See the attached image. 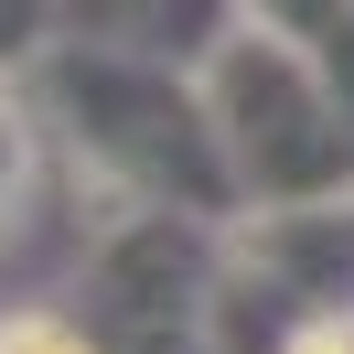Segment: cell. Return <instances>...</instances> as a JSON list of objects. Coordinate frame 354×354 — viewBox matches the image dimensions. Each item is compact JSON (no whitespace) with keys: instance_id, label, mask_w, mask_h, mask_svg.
I'll return each instance as SVG.
<instances>
[{"instance_id":"1","label":"cell","mask_w":354,"mask_h":354,"mask_svg":"<svg viewBox=\"0 0 354 354\" xmlns=\"http://www.w3.org/2000/svg\"><path fill=\"white\" fill-rule=\"evenodd\" d=\"M204 108H215V140L236 161L247 215L354 194V118L333 97V75H311L301 54H279V32L268 44H225L204 65Z\"/></svg>"},{"instance_id":"2","label":"cell","mask_w":354,"mask_h":354,"mask_svg":"<svg viewBox=\"0 0 354 354\" xmlns=\"http://www.w3.org/2000/svg\"><path fill=\"white\" fill-rule=\"evenodd\" d=\"M215 290H225V225L129 204L75 268V322L97 354H215Z\"/></svg>"},{"instance_id":"3","label":"cell","mask_w":354,"mask_h":354,"mask_svg":"<svg viewBox=\"0 0 354 354\" xmlns=\"http://www.w3.org/2000/svg\"><path fill=\"white\" fill-rule=\"evenodd\" d=\"M225 247H236L290 311H354V194H333V204H268V215L225 225Z\"/></svg>"},{"instance_id":"4","label":"cell","mask_w":354,"mask_h":354,"mask_svg":"<svg viewBox=\"0 0 354 354\" xmlns=\"http://www.w3.org/2000/svg\"><path fill=\"white\" fill-rule=\"evenodd\" d=\"M0 354H97V333L75 322V301H22L0 311Z\"/></svg>"},{"instance_id":"5","label":"cell","mask_w":354,"mask_h":354,"mask_svg":"<svg viewBox=\"0 0 354 354\" xmlns=\"http://www.w3.org/2000/svg\"><path fill=\"white\" fill-rule=\"evenodd\" d=\"M11 183H22V118L0 108V204H11Z\"/></svg>"}]
</instances>
